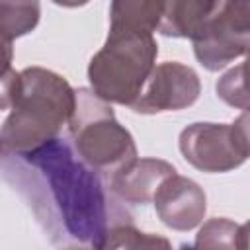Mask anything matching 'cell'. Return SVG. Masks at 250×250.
Wrapping results in <instances>:
<instances>
[{
  "label": "cell",
  "instance_id": "obj_7",
  "mask_svg": "<svg viewBox=\"0 0 250 250\" xmlns=\"http://www.w3.org/2000/svg\"><path fill=\"white\" fill-rule=\"evenodd\" d=\"M199 76L193 68L176 61H166L152 68L131 109L137 113L178 111L191 105L199 98Z\"/></svg>",
  "mask_w": 250,
  "mask_h": 250
},
{
  "label": "cell",
  "instance_id": "obj_5",
  "mask_svg": "<svg viewBox=\"0 0 250 250\" xmlns=\"http://www.w3.org/2000/svg\"><path fill=\"white\" fill-rule=\"evenodd\" d=\"M191 41L197 61L207 70H219L246 55L250 41V2H213Z\"/></svg>",
  "mask_w": 250,
  "mask_h": 250
},
{
  "label": "cell",
  "instance_id": "obj_6",
  "mask_svg": "<svg viewBox=\"0 0 250 250\" xmlns=\"http://www.w3.org/2000/svg\"><path fill=\"white\" fill-rule=\"evenodd\" d=\"M184 158L203 172H229L248 158V113L227 123H193L180 133Z\"/></svg>",
  "mask_w": 250,
  "mask_h": 250
},
{
  "label": "cell",
  "instance_id": "obj_4",
  "mask_svg": "<svg viewBox=\"0 0 250 250\" xmlns=\"http://www.w3.org/2000/svg\"><path fill=\"white\" fill-rule=\"evenodd\" d=\"M68 133L76 154L96 172H113L137 156L135 141L115 119L111 105L88 88L74 90Z\"/></svg>",
  "mask_w": 250,
  "mask_h": 250
},
{
  "label": "cell",
  "instance_id": "obj_9",
  "mask_svg": "<svg viewBox=\"0 0 250 250\" xmlns=\"http://www.w3.org/2000/svg\"><path fill=\"white\" fill-rule=\"evenodd\" d=\"M176 174V168L160 158H131L109 176V191L127 203L152 201L158 186Z\"/></svg>",
  "mask_w": 250,
  "mask_h": 250
},
{
  "label": "cell",
  "instance_id": "obj_16",
  "mask_svg": "<svg viewBox=\"0 0 250 250\" xmlns=\"http://www.w3.org/2000/svg\"><path fill=\"white\" fill-rule=\"evenodd\" d=\"M66 250H88V248H66Z\"/></svg>",
  "mask_w": 250,
  "mask_h": 250
},
{
  "label": "cell",
  "instance_id": "obj_12",
  "mask_svg": "<svg viewBox=\"0 0 250 250\" xmlns=\"http://www.w3.org/2000/svg\"><path fill=\"white\" fill-rule=\"evenodd\" d=\"M92 250H174L170 240L137 230L131 223L111 227Z\"/></svg>",
  "mask_w": 250,
  "mask_h": 250
},
{
  "label": "cell",
  "instance_id": "obj_14",
  "mask_svg": "<svg viewBox=\"0 0 250 250\" xmlns=\"http://www.w3.org/2000/svg\"><path fill=\"white\" fill-rule=\"evenodd\" d=\"M217 94L229 105L248 109V94H246V62L230 68L217 80Z\"/></svg>",
  "mask_w": 250,
  "mask_h": 250
},
{
  "label": "cell",
  "instance_id": "obj_15",
  "mask_svg": "<svg viewBox=\"0 0 250 250\" xmlns=\"http://www.w3.org/2000/svg\"><path fill=\"white\" fill-rule=\"evenodd\" d=\"M12 57H14L12 43L0 39V109L12 105V98L16 92L18 72L12 68Z\"/></svg>",
  "mask_w": 250,
  "mask_h": 250
},
{
  "label": "cell",
  "instance_id": "obj_8",
  "mask_svg": "<svg viewBox=\"0 0 250 250\" xmlns=\"http://www.w3.org/2000/svg\"><path fill=\"white\" fill-rule=\"evenodd\" d=\"M154 207L160 221L174 230H191L201 225L207 209L205 191L189 178L170 176L166 178L154 197Z\"/></svg>",
  "mask_w": 250,
  "mask_h": 250
},
{
  "label": "cell",
  "instance_id": "obj_13",
  "mask_svg": "<svg viewBox=\"0 0 250 250\" xmlns=\"http://www.w3.org/2000/svg\"><path fill=\"white\" fill-rule=\"evenodd\" d=\"M41 6L37 2H0V39L12 43L29 33L39 21Z\"/></svg>",
  "mask_w": 250,
  "mask_h": 250
},
{
  "label": "cell",
  "instance_id": "obj_1",
  "mask_svg": "<svg viewBox=\"0 0 250 250\" xmlns=\"http://www.w3.org/2000/svg\"><path fill=\"white\" fill-rule=\"evenodd\" d=\"M21 158L41 172L70 236L94 248L111 227L131 223L129 213L107 193L100 174L70 143L57 137Z\"/></svg>",
  "mask_w": 250,
  "mask_h": 250
},
{
  "label": "cell",
  "instance_id": "obj_17",
  "mask_svg": "<svg viewBox=\"0 0 250 250\" xmlns=\"http://www.w3.org/2000/svg\"><path fill=\"white\" fill-rule=\"evenodd\" d=\"M0 148H2V143H0Z\"/></svg>",
  "mask_w": 250,
  "mask_h": 250
},
{
  "label": "cell",
  "instance_id": "obj_3",
  "mask_svg": "<svg viewBox=\"0 0 250 250\" xmlns=\"http://www.w3.org/2000/svg\"><path fill=\"white\" fill-rule=\"evenodd\" d=\"M109 20L107 39L88 64L90 90L107 104L131 107L156 66L158 45L152 29L115 16Z\"/></svg>",
  "mask_w": 250,
  "mask_h": 250
},
{
  "label": "cell",
  "instance_id": "obj_11",
  "mask_svg": "<svg viewBox=\"0 0 250 250\" xmlns=\"http://www.w3.org/2000/svg\"><path fill=\"white\" fill-rule=\"evenodd\" d=\"M213 2L188 0V2H164L158 29L168 37H186L191 39L201 25L203 18L211 10Z\"/></svg>",
  "mask_w": 250,
  "mask_h": 250
},
{
  "label": "cell",
  "instance_id": "obj_10",
  "mask_svg": "<svg viewBox=\"0 0 250 250\" xmlns=\"http://www.w3.org/2000/svg\"><path fill=\"white\" fill-rule=\"evenodd\" d=\"M182 250H248V225L225 217L209 219L199 229L193 244H184Z\"/></svg>",
  "mask_w": 250,
  "mask_h": 250
},
{
  "label": "cell",
  "instance_id": "obj_2",
  "mask_svg": "<svg viewBox=\"0 0 250 250\" xmlns=\"http://www.w3.org/2000/svg\"><path fill=\"white\" fill-rule=\"evenodd\" d=\"M12 111L0 129L2 148L20 156L59 137L74 109V88L57 72L29 66L18 72Z\"/></svg>",
  "mask_w": 250,
  "mask_h": 250
}]
</instances>
